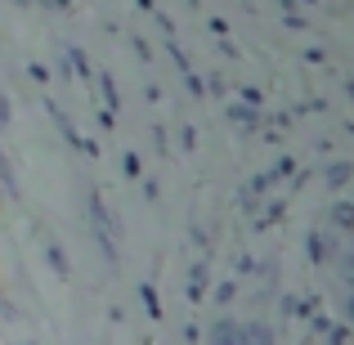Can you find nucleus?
I'll return each instance as SVG.
<instances>
[{"label": "nucleus", "mask_w": 354, "mask_h": 345, "mask_svg": "<svg viewBox=\"0 0 354 345\" xmlns=\"http://www.w3.org/2000/svg\"><path fill=\"white\" fill-rule=\"evenodd\" d=\"M346 341H350L346 328H332V332H328V345H346Z\"/></svg>", "instance_id": "6e6552de"}, {"label": "nucleus", "mask_w": 354, "mask_h": 345, "mask_svg": "<svg viewBox=\"0 0 354 345\" xmlns=\"http://www.w3.org/2000/svg\"><path fill=\"white\" fill-rule=\"evenodd\" d=\"M5 117H9V113H5V99H0V126H5Z\"/></svg>", "instance_id": "9d476101"}, {"label": "nucleus", "mask_w": 354, "mask_h": 345, "mask_svg": "<svg viewBox=\"0 0 354 345\" xmlns=\"http://www.w3.org/2000/svg\"><path fill=\"white\" fill-rule=\"evenodd\" d=\"M50 265H54V274H68V256L59 247H50Z\"/></svg>", "instance_id": "0eeeda50"}, {"label": "nucleus", "mask_w": 354, "mask_h": 345, "mask_svg": "<svg viewBox=\"0 0 354 345\" xmlns=\"http://www.w3.org/2000/svg\"><path fill=\"white\" fill-rule=\"evenodd\" d=\"M350 211H354V202H350Z\"/></svg>", "instance_id": "9b49d317"}, {"label": "nucleus", "mask_w": 354, "mask_h": 345, "mask_svg": "<svg viewBox=\"0 0 354 345\" xmlns=\"http://www.w3.org/2000/svg\"><path fill=\"white\" fill-rule=\"evenodd\" d=\"M238 345H274V328H269V323H242Z\"/></svg>", "instance_id": "f03ea898"}, {"label": "nucleus", "mask_w": 354, "mask_h": 345, "mask_svg": "<svg viewBox=\"0 0 354 345\" xmlns=\"http://www.w3.org/2000/svg\"><path fill=\"white\" fill-rule=\"evenodd\" d=\"M305 251H310V260H323V256H328V242H323L319 233H310V242H305Z\"/></svg>", "instance_id": "20e7f679"}, {"label": "nucleus", "mask_w": 354, "mask_h": 345, "mask_svg": "<svg viewBox=\"0 0 354 345\" xmlns=\"http://www.w3.org/2000/svg\"><path fill=\"white\" fill-rule=\"evenodd\" d=\"M27 345H32V341H27Z\"/></svg>", "instance_id": "f8f14e48"}, {"label": "nucleus", "mask_w": 354, "mask_h": 345, "mask_svg": "<svg viewBox=\"0 0 354 345\" xmlns=\"http://www.w3.org/2000/svg\"><path fill=\"white\" fill-rule=\"evenodd\" d=\"M346 180H350V166H332V171H328V184H332V189H341Z\"/></svg>", "instance_id": "39448f33"}, {"label": "nucleus", "mask_w": 354, "mask_h": 345, "mask_svg": "<svg viewBox=\"0 0 354 345\" xmlns=\"http://www.w3.org/2000/svg\"><path fill=\"white\" fill-rule=\"evenodd\" d=\"M332 225H337V229H346V233H354V211H350V202L332 207Z\"/></svg>", "instance_id": "7ed1b4c3"}, {"label": "nucleus", "mask_w": 354, "mask_h": 345, "mask_svg": "<svg viewBox=\"0 0 354 345\" xmlns=\"http://www.w3.org/2000/svg\"><path fill=\"white\" fill-rule=\"evenodd\" d=\"M90 225H95V238H99V247H104V256H108V260H117L113 220H108V211H104V202H99V198H90Z\"/></svg>", "instance_id": "f257e3e1"}, {"label": "nucleus", "mask_w": 354, "mask_h": 345, "mask_svg": "<svg viewBox=\"0 0 354 345\" xmlns=\"http://www.w3.org/2000/svg\"><path fill=\"white\" fill-rule=\"evenodd\" d=\"M346 323H350V328H354V296H350V301H346Z\"/></svg>", "instance_id": "1a4fd4ad"}, {"label": "nucleus", "mask_w": 354, "mask_h": 345, "mask_svg": "<svg viewBox=\"0 0 354 345\" xmlns=\"http://www.w3.org/2000/svg\"><path fill=\"white\" fill-rule=\"evenodd\" d=\"M139 296H144V310L157 319V314H162V310H157V292H153V287H139Z\"/></svg>", "instance_id": "423d86ee"}]
</instances>
